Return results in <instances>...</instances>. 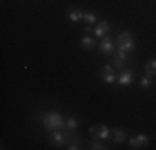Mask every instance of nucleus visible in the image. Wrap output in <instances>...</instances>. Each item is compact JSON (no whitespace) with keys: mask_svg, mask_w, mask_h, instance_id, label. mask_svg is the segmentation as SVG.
Returning <instances> with one entry per match:
<instances>
[{"mask_svg":"<svg viewBox=\"0 0 156 150\" xmlns=\"http://www.w3.org/2000/svg\"><path fill=\"white\" fill-rule=\"evenodd\" d=\"M42 123L47 130H62L65 127L66 120L58 112H47L42 117Z\"/></svg>","mask_w":156,"mask_h":150,"instance_id":"1","label":"nucleus"},{"mask_svg":"<svg viewBox=\"0 0 156 150\" xmlns=\"http://www.w3.org/2000/svg\"><path fill=\"white\" fill-rule=\"evenodd\" d=\"M72 133H73V130H68L66 133H63L62 130H51V133H50V144L53 145V147H63V145H68Z\"/></svg>","mask_w":156,"mask_h":150,"instance_id":"2","label":"nucleus"},{"mask_svg":"<svg viewBox=\"0 0 156 150\" xmlns=\"http://www.w3.org/2000/svg\"><path fill=\"white\" fill-rule=\"evenodd\" d=\"M116 45L120 50H125V52H133L135 50V40H133V35L129 32H121L118 33L116 37Z\"/></svg>","mask_w":156,"mask_h":150,"instance_id":"3","label":"nucleus"},{"mask_svg":"<svg viewBox=\"0 0 156 150\" xmlns=\"http://www.w3.org/2000/svg\"><path fill=\"white\" fill-rule=\"evenodd\" d=\"M100 52L103 55H111L115 52V40L110 35H105L100 42Z\"/></svg>","mask_w":156,"mask_h":150,"instance_id":"4","label":"nucleus"},{"mask_svg":"<svg viewBox=\"0 0 156 150\" xmlns=\"http://www.w3.org/2000/svg\"><path fill=\"white\" fill-rule=\"evenodd\" d=\"M148 144H150V138L144 133H138L136 137L129 138V145L133 148H144V147H148Z\"/></svg>","mask_w":156,"mask_h":150,"instance_id":"5","label":"nucleus"},{"mask_svg":"<svg viewBox=\"0 0 156 150\" xmlns=\"http://www.w3.org/2000/svg\"><path fill=\"white\" fill-rule=\"evenodd\" d=\"M133 72H129V70H123L120 75H118V80H116V84H120V85H123V87H126V85H131L133 84Z\"/></svg>","mask_w":156,"mask_h":150,"instance_id":"6","label":"nucleus"},{"mask_svg":"<svg viewBox=\"0 0 156 150\" xmlns=\"http://www.w3.org/2000/svg\"><path fill=\"white\" fill-rule=\"evenodd\" d=\"M66 15H68L70 22H73V24H76V22H80L81 18H83V15H85V10L78 9V7H72V9H70L68 12H66Z\"/></svg>","mask_w":156,"mask_h":150,"instance_id":"7","label":"nucleus"},{"mask_svg":"<svg viewBox=\"0 0 156 150\" xmlns=\"http://www.w3.org/2000/svg\"><path fill=\"white\" fill-rule=\"evenodd\" d=\"M108 30H110V24H108L106 20L98 22V24H96V27H95V35H96V39H103V37L108 33Z\"/></svg>","mask_w":156,"mask_h":150,"instance_id":"8","label":"nucleus"},{"mask_svg":"<svg viewBox=\"0 0 156 150\" xmlns=\"http://www.w3.org/2000/svg\"><path fill=\"white\" fill-rule=\"evenodd\" d=\"M101 80L105 82V84H108V85L116 84L118 75H116V72H115V70H103V72H101Z\"/></svg>","mask_w":156,"mask_h":150,"instance_id":"9","label":"nucleus"},{"mask_svg":"<svg viewBox=\"0 0 156 150\" xmlns=\"http://www.w3.org/2000/svg\"><path fill=\"white\" fill-rule=\"evenodd\" d=\"M111 129H108L106 125H98V129H96V133L93 135V137L100 138V140H106V138L111 137Z\"/></svg>","mask_w":156,"mask_h":150,"instance_id":"10","label":"nucleus"},{"mask_svg":"<svg viewBox=\"0 0 156 150\" xmlns=\"http://www.w3.org/2000/svg\"><path fill=\"white\" fill-rule=\"evenodd\" d=\"M111 132H113V138L116 144H123L126 140V130L125 129H113Z\"/></svg>","mask_w":156,"mask_h":150,"instance_id":"11","label":"nucleus"},{"mask_svg":"<svg viewBox=\"0 0 156 150\" xmlns=\"http://www.w3.org/2000/svg\"><path fill=\"white\" fill-rule=\"evenodd\" d=\"M128 63H129V57H128V58H123V57H116V55L113 57V67H116L118 70L125 69Z\"/></svg>","mask_w":156,"mask_h":150,"instance_id":"12","label":"nucleus"},{"mask_svg":"<svg viewBox=\"0 0 156 150\" xmlns=\"http://www.w3.org/2000/svg\"><path fill=\"white\" fill-rule=\"evenodd\" d=\"M144 72H146V75H150V77H154L156 75V58H151L150 62H146Z\"/></svg>","mask_w":156,"mask_h":150,"instance_id":"13","label":"nucleus"},{"mask_svg":"<svg viewBox=\"0 0 156 150\" xmlns=\"http://www.w3.org/2000/svg\"><path fill=\"white\" fill-rule=\"evenodd\" d=\"M80 45H81V48H85V50H88V48H93L95 45H96V40L87 35V37H83V39L80 40Z\"/></svg>","mask_w":156,"mask_h":150,"instance_id":"14","label":"nucleus"},{"mask_svg":"<svg viewBox=\"0 0 156 150\" xmlns=\"http://www.w3.org/2000/svg\"><path fill=\"white\" fill-rule=\"evenodd\" d=\"M78 125H80V122L76 120V117H68V118H66V123H65V127H66L68 130H75Z\"/></svg>","mask_w":156,"mask_h":150,"instance_id":"15","label":"nucleus"},{"mask_svg":"<svg viewBox=\"0 0 156 150\" xmlns=\"http://www.w3.org/2000/svg\"><path fill=\"white\" fill-rule=\"evenodd\" d=\"M83 20L87 22L88 25H93V24H96V15H95L93 12H85Z\"/></svg>","mask_w":156,"mask_h":150,"instance_id":"16","label":"nucleus"},{"mask_svg":"<svg viewBox=\"0 0 156 150\" xmlns=\"http://www.w3.org/2000/svg\"><path fill=\"white\" fill-rule=\"evenodd\" d=\"M140 85L143 88H150V85H151V77L150 75H144V77L140 80Z\"/></svg>","mask_w":156,"mask_h":150,"instance_id":"17","label":"nucleus"},{"mask_svg":"<svg viewBox=\"0 0 156 150\" xmlns=\"http://www.w3.org/2000/svg\"><path fill=\"white\" fill-rule=\"evenodd\" d=\"M90 148L91 150H106L108 147H105V145H103V140H101V142H93V144L90 145Z\"/></svg>","mask_w":156,"mask_h":150,"instance_id":"18","label":"nucleus"},{"mask_svg":"<svg viewBox=\"0 0 156 150\" xmlns=\"http://www.w3.org/2000/svg\"><path fill=\"white\" fill-rule=\"evenodd\" d=\"M68 150H78V148H81V147H78L76 144H68V147H66Z\"/></svg>","mask_w":156,"mask_h":150,"instance_id":"19","label":"nucleus"},{"mask_svg":"<svg viewBox=\"0 0 156 150\" xmlns=\"http://www.w3.org/2000/svg\"><path fill=\"white\" fill-rule=\"evenodd\" d=\"M96 129H98V125H93V127H90V133H91V135H95V133H96Z\"/></svg>","mask_w":156,"mask_h":150,"instance_id":"20","label":"nucleus"}]
</instances>
